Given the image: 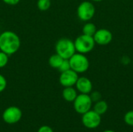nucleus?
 <instances>
[{
    "instance_id": "obj_1",
    "label": "nucleus",
    "mask_w": 133,
    "mask_h": 132,
    "mask_svg": "<svg viewBox=\"0 0 133 132\" xmlns=\"http://www.w3.org/2000/svg\"><path fill=\"white\" fill-rule=\"evenodd\" d=\"M21 45L19 36L13 31L6 30L0 34V51L9 56L16 53Z\"/></svg>"
},
{
    "instance_id": "obj_2",
    "label": "nucleus",
    "mask_w": 133,
    "mask_h": 132,
    "mask_svg": "<svg viewBox=\"0 0 133 132\" xmlns=\"http://www.w3.org/2000/svg\"><path fill=\"white\" fill-rule=\"evenodd\" d=\"M55 52L63 59H69L76 53L74 42L66 37L60 38L55 44Z\"/></svg>"
},
{
    "instance_id": "obj_3",
    "label": "nucleus",
    "mask_w": 133,
    "mask_h": 132,
    "mask_svg": "<svg viewBox=\"0 0 133 132\" xmlns=\"http://www.w3.org/2000/svg\"><path fill=\"white\" fill-rule=\"evenodd\" d=\"M70 68L76 72L83 73L87 72L90 67L88 58L81 53H75L69 59Z\"/></svg>"
},
{
    "instance_id": "obj_4",
    "label": "nucleus",
    "mask_w": 133,
    "mask_h": 132,
    "mask_svg": "<svg viewBox=\"0 0 133 132\" xmlns=\"http://www.w3.org/2000/svg\"><path fill=\"white\" fill-rule=\"evenodd\" d=\"M95 44L96 43L93 37L85 35L83 33L79 36L74 41L76 51L83 54L90 52L94 49Z\"/></svg>"
},
{
    "instance_id": "obj_5",
    "label": "nucleus",
    "mask_w": 133,
    "mask_h": 132,
    "mask_svg": "<svg viewBox=\"0 0 133 132\" xmlns=\"http://www.w3.org/2000/svg\"><path fill=\"white\" fill-rule=\"evenodd\" d=\"M93 102L89 94H79L73 101V107L76 113L83 114L91 110Z\"/></svg>"
},
{
    "instance_id": "obj_6",
    "label": "nucleus",
    "mask_w": 133,
    "mask_h": 132,
    "mask_svg": "<svg viewBox=\"0 0 133 132\" xmlns=\"http://www.w3.org/2000/svg\"><path fill=\"white\" fill-rule=\"evenodd\" d=\"M95 7L92 2L84 1L81 2L77 8V16L82 21L90 20L95 14Z\"/></svg>"
},
{
    "instance_id": "obj_7",
    "label": "nucleus",
    "mask_w": 133,
    "mask_h": 132,
    "mask_svg": "<svg viewBox=\"0 0 133 132\" xmlns=\"http://www.w3.org/2000/svg\"><path fill=\"white\" fill-rule=\"evenodd\" d=\"M82 123L88 129H95L101 123V115L98 114L94 110H90L82 114Z\"/></svg>"
},
{
    "instance_id": "obj_8",
    "label": "nucleus",
    "mask_w": 133,
    "mask_h": 132,
    "mask_svg": "<svg viewBox=\"0 0 133 132\" xmlns=\"http://www.w3.org/2000/svg\"><path fill=\"white\" fill-rule=\"evenodd\" d=\"M23 116L22 110L15 106L7 107L2 114L3 121L9 124H14L18 123Z\"/></svg>"
},
{
    "instance_id": "obj_9",
    "label": "nucleus",
    "mask_w": 133,
    "mask_h": 132,
    "mask_svg": "<svg viewBox=\"0 0 133 132\" xmlns=\"http://www.w3.org/2000/svg\"><path fill=\"white\" fill-rule=\"evenodd\" d=\"M78 73L72 69H69L65 72H61L59 76V83L64 87L73 86L78 80Z\"/></svg>"
},
{
    "instance_id": "obj_10",
    "label": "nucleus",
    "mask_w": 133,
    "mask_h": 132,
    "mask_svg": "<svg viewBox=\"0 0 133 132\" xmlns=\"http://www.w3.org/2000/svg\"><path fill=\"white\" fill-rule=\"evenodd\" d=\"M93 37L96 44L99 45H108L112 40L113 36L109 30L100 29L97 30Z\"/></svg>"
},
{
    "instance_id": "obj_11",
    "label": "nucleus",
    "mask_w": 133,
    "mask_h": 132,
    "mask_svg": "<svg viewBox=\"0 0 133 132\" xmlns=\"http://www.w3.org/2000/svg\"><path fill=\"white\" fill-rule=\"evenodd\" d=\"M75 86L76 90H78L80 93L83 94L90 93L93 89L92 82L87 77H79Z\"/></svg>"
},
{
    "instance_id": "obj_12",
    "label": "nucleus",
    "mask_w": 133,
    "mask_h": 132,
    "mask_svg": "<svg viewBox=\"0 0 133 132\" xmlns=\"http://www.w3.org/2000/svg\"><path fill=\"white\" fill-rule=\"evenodd\" d=\"M77 96V91L73 86L65 87L62 90V97L67 102H73Z\"/></svg>"
},
{
    "instance_id": "obj_13",
    "label": "nucleus",
    "mask_w": 133,
    "mask_h": 132,
    "mask_svg": "<svg viewBox=\"0 0 133 132\" xmlns=\"http://www.w3.org/2000/svg\"><path fill=\"white\" fill-rule=\"evenodd\" d=\"M108 110V104L105 100H99L95 103L94 106V110L100 115L104 114Z\"/></svg>"
},
{
    "instance_id": "obj_14",
    "label": "nucleus",
    "mask_w": 133,
    "mask_h": 132,
    "mask_svg": "<svg viewBox=\"0 0 133 132\" xmlns=\"http://www.w3.org/2000/svg\"><path fill=\"white\" fill-rule=\"evenodd\" d=\"M63 58L61 57V56H59L58 54H52L50 58H49V59H48V64H49V65L51 67V68H59V66L61 65V64L62 63V61H63Z\"/></svg>"
},
{
    "instance_id": "obj_15",
    "label": "nucleus",
    "mask_w": 133,
    "mask_h": 132,
    "mask_svg": "<svg viewBox=\"0 0 133 132\" xmlns=\"http://www.w3.org/2000/svg\"><path fill=\"white\" fill-rule=\"evenodd\" d=\"M97 31V27L93 23H87L83 27V33L85 35L94 37V33Z\"/></svg>"
},
{
    "instance_id": "obj_16",
    "label": "nucleus",
    "mask_w": 133,
    "mask_h": 132,
    "mask_svg": "<svg viewBox=\"0 0 133 132\" xmlns=\"http://www.w3.org/2000/svg\"><path fill=\"white\" fill-rule=\"evenodd\" d=\"M51 0H37V6L41 11H47L51 7Z\"/></svg>"
},
{
    "instance_id": "obj_17",
    "label": "nucleus",
    "mask_w": 133,
    "mask_h": 132,
    "mask_svg": "<svg viewBox=\"0 0 133 132\" xmlns=\"http://www.w3.org/2000/svg\"><path fill=\"white\" fill-rule=\"evenodd\" d=\"M9 62V55L0 51V68H4Z\"/></svg>"
},
{
    "instance_id": "obj_18",
    "label": "nucleus",
    "mask_w": 133,
    "mask_h": 132,
    "mask_svg": "<svg viewBox=\"0 0 133 132\" xmlns=\"http://www.w3.org/2000/svg\"><path fill=\"white\" fill-rule=\"evenodd\" d=\"M124 121L127 125L133 127V110H129L125 114Z\"/></svg>"
},
{
    "instance_id": "obj_19",
    "label": "nucleus",
    "mask_w": 133,
    "mask_h": 132,
    "mask_svg": "<svg viewBox=\"0 0 133 132\" xmlns=\"http://www.w3.org/2000/svg\"><path fill=\"white\" fill-rule=\"evenodd\" d=\"M58 69L59 70L60 72H65L69 69H71L69 59H64L62 63L61 64V65L59 66V68Z\"/></svg>"
},
{
    "instance_id": "obj_20",
    "label": "nucleus",
    "mask_w": 133,
    "mask_h": 132,
    "mask_svg": "<svg viewBox=\"0 0 133 132\" xmlns=\"http://www.w3.org/2000/svg\"><path fill=\"white\" fill-rule=\"evenodd\" d=\"M90 96L91 100H92V102H93V103H96V102H97V101L101 100V97H102L101 93L100 92H98V91L92 92V93H90Z\"/></svg>"
},
{
    "instance_id": "obj_21",
    "label": "nucleus",
    "mask_w": 133,
    "mask_h": 132,
    "mask_svg": "<svg viewBox=\"0 0 133 132\" xmlns=\"http://www.w3.org/2000/svg\"><path fill=\"white\" fill-rule=\"evenodd\" d=\"M7 86V81L4 75L0 74V93L3 92Z\"/></svg>"
},
{
    "instance_id": "obj_22",
    "label": "nucleus",
    "mask_w": 133,
    "mask_h": 132,
    "mask_svg": "<svg viewBox=\"0 0 133 132\" xmlns=\"http://www.w3.org/2000/svg\"><path fill=\"white\" fill-rule=\"evenodd\" d=\"M37 132H54V131H53V130H52V128H51V127H49V126H48V125H43V126H41V127L38 129Z\"/></svg>"
},
{
    "instance_id": "obj_23",
    "label": "nucleus",
    "mask_w": 133,
    "mask_h": 132,
    "mask_svg": "<svg viewBox=\"0 0 133 132\" xmlns=\"http://www.w3.org/2000/svg\"><path fill=\"white\" fill-rule=\"evenodd\" d=\"M20 0H2V2L9 5H16L19 2Z\"/></svg>"
},
{
    "instance_id": "obj_24",
    "label": "nucleus",
    "mask_w": 133,
    "mask_h": 132,
    "mask_svg": "<svg viewBox=\"0 0 133 132\" xmlns=\"http://www.w3.org/2000/svg\"><path fill=\"white\" fill-rule=\"evenodd\" d=\"M103 132H115V131H112V130H105V131H104Z\"/></svg>"
},
{
    "instance_id": "obj_25",
    "label": "nucleus",
    "mask_w": 133,
    "mask_h": 132,
    "mask_svg": "<svg viewBox=\"0 0 133 132\" xmlns=\"http://www.w3.org/2000/svg\"><path fill=\"white\" fill-rule=\"evenodd\" d=\"M92 1H94V2H101V1H103V0H92Z\"/></svg>"
},
{
    "instance_id": "obj_26",
    "label": "nucleus",
    "mask_w": 133,
    "mask_h": 132,
    "mask_svg": "<svg viewBox=\"0 0 133 132\" xmlns=\"http://www.w3.org/2000/svg\"><path fill=\"white\" fill-rule=\"evenodd\" d=\"M0 34H1V33H0Z\"/></svg>"
}]
</instances>
